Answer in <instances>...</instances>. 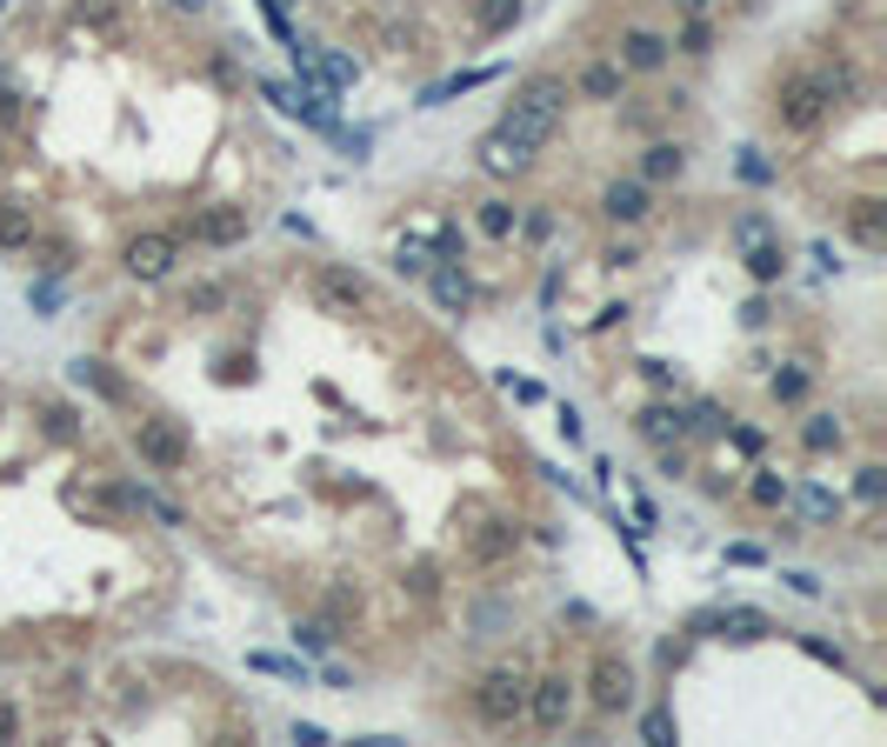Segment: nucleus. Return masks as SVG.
Wrapping results in <instances>:
<instances>
[{"label":"nucleus","mask_w":887,"mask_h":747,"mask_svg":"<svg viewBox=\"0 0 887 747\" xmlns=\"http://www.w3.org/2000/svg\"><path fill=\"white\" fill-rule=\"evenodd\" d=\"M508 107H534V114L560 121V107H568V80H560V73H534V80H521V88H514Z\"/></svg>","instance_id":"obj_9"},{"label":"nucleus","mask_w":887,"mask_h":747,"mask_svg":"<svg viewBox=\"0 0 887 747\" xmlns=\"http://www.w3.org/2000/svg\"><path fill=\"white\" fill-rule=\"evenodd\" d=\"M474 714L488 721V727H514L527 721V675L521 668H488L474 688Z\"/></svg>","instance_id":"obj_1"},{"label":"nucleus","mask_w":887,"mask_h":747,"mask_svg":"<svg viewBox=\"0 0 887 747\" xmlns=\"http://www.w3.org/2000/svg\"><path fill=\"white\" fill-rule=\"evenodd\" d=\"M341 147H348V154H354V160H361V154H367V147H374V134H367V127H354V134H341Z\"/></svg>","instance_id":"obj_49"},{"label":"nucleus","mask_w":887,"mask_h":747,"mask_svg":"<svg viewBox=\"0 0 887 747\" xmlns=\"http://www.w3.org/2000/svg\"><path fill=\"white\" fill-rule=\"evenodd\" d=\"M880 487H887L880 467H861V501H880Z\"/></svg>","instance_id":"obj_48"},{"label":"nucleus","mask_w":887,"mask_h":747,"mask_svg":"<svg viewBox=\"0 0 887 747\" xmlns=\"http://www.w3.org/2000/svg\"><path fill=\"white\" fill-rule=\"evenodd\" d=\"M514 21H521V0H480V14H474L480 34H508Z\"/></svg>","instance_id":"obj_26"},{"label":"nucleus","mask_w":887,"mask_h":747,"mask_svg":"<svg viewBox=\"0 0 887 747\" xmlns=\"http://www.w3.org/2000/svg\"><path fill=\"white\" fill-rule=\"evenodd\" d=\"M480 80H494V67H474V73H454V80H441V88H428V94H421V107H441V101H454V94L480 88Z\"/></svg>","instance_id":"obj_28"},{"label":"nucleus","mask_w":887,"mask_h":747,"mask_svg":"<svg viewBox=\"0 0 887 747\" xmlns=\"http://www.w3.org/2000/svg\"><path fill=\"white\" fill-rule=\"evenodd\" d=\"M428 268H434V254H428L421 240H400L394 247V274H428Z\"/></svg>","instance_id":"obj_31"},{"label":"nucleus","mask_w":887,"mask_h":747,"mask_svg":"<svg viewBox=\"0 0 887 747\" xmlns=\"http://www.w3.org/2000/svg\"><path fill=\"white\" fill-rule=\"evenodd\" d=\"M767 234H774L767 214H741V220H735V240H741V247H754V240H767Z\"/></svg>","instance_id":"obj_38"},{"label":"nucleus","mask_w":887,"mask_h":747,"mask_svg":"<svg viewBox=\"0 0 887 747\" xmlns=\"http://www.w3.org/2000/svg\"><path fill=\"white\" fill-rule=\"evenodd\" d=\"M134 454L160 474H181L187 467V434L174 421H134Z\"/></svg>","instance_id":"obj_4"},{"label":"nucleus","mask_w":887,"mask_h":747,"mask_svg":"<svg viewBox=\"0 0 887 747\" xmlns=\"http://www.w3.org/2000/svg\"><path fill=\"white\" fill-rule=\"evenodd\" d=\"M0 8H8V0H0Z\"/></svg>","instance_id":"obj_55"},{"label":"nucleus","mask_w":887,"mask_h":747,"mask_svg":"<svg viewBox=\"0 0 887 747\" xmlns=\"http://www.w3.org/2000/svg\"><path fill=\"white\" fill-rule=\"evenodd\" d=\"M27 121V107H21V94L8 88V73H0V127H21Z\"/></svg>","instance_id":"obj_40"},{"label":"nucleus","mask_w":887,"mask_h":747,"mask_svg":"<svg viewBox=\"0 0 887 747\" xmlns=\"http://www.w3.org/2000/svg\"><path fill=\"white\" fill-rule=\"evenodd\" d=\"M474 220H480V234H488V240H514V220H521V214H514L508 201H480Z\"/></svg>","instance_id":"obj_27"},{"label":"nucleus","mask_w":887,"mask_h":747,"mask_svg":"<svg viewBox=\"0 0 887 747\" xmlns=\"http://www.w3.org/2000/svg\"><path fill=\"white\" fill-rule=\"evenodd\" d=\"M800 394H808V374H800V367L774 374V400H800Z\"/></svg>","instance_id":"obj_42"},{"label":"nucleus","mask_w":887,"mask_h":747,"mask_svg":"<svg viewBox=\"0 0 887 747\" xmlns=\"http://www.w3.org/2000/svg\"><path fill=\"white\" fill-rule=\"evenodd\" d=\"M374 301V287H367V274H354V268H314V307L320 314H354V307H367Z\"/></svg>","instance_id":"obj_3"},{"label":"nucleus","mask_w":887,"mask_h":747,"mask_svg":"<svg viewBox=\"0 0 887 747\" xmlns=\"http://www.w3.org/2000/svg\"><path fill=\"white\" fill-rule=\"evenodd\" d=\"M735 448L741 454H761V428H735Z\"/></svg>","instance_id":"obj_51"},{"label":"nucleus","mask_w":887,"mask_h":747,"mask_svg":"<svg viewBox=\"0 0 887 747\" xmlns=\"http://www.w3.org/2000/svg\"><path fill=\"white\" fill-rule=\"evenodd\" d=\"M14 734H21V708L0 701V740H14Z\"/></svg>","instance_id":"obj_50"},{"label":"nucleus","mask_w":887,"mask_h":747,"mask_svg":"<svg viewBox=\"0 0 887 747\" xmlns=\"http://www.w3.org/2000/svg\"><path fill=\"white\" fill-rule=\"evenodd\" d=\"M67 374H73V387H88V394H101V400H114V407H127V387H121V381H114V374H107L101 361H88V354H80V361H73Z\"/></svg>","instance_id":"obj_16"},{"label":"nucleus","mask_w":887,"mask_h":747,"mask_svg":"<svg viewBox=\"0 0 887 747\" xmlns=\"http://www.w3.org/2000/svg\"><path fill=\"white\" fill-rule=\"evenodd\" d=\"M748 274H754V281H781V240H774V234L748 247Z\"/></svg>","instance_id":"obj_29"},{"label":"nucleus","mask_w":887,"mask_h":747,"mask_svg":"<svg viewBox=\"0 0 887 747\" xmlns=\"http://www.w3.org/2000/svg\"><path fill=\"white\" fill-rule=\"evenodd\" d=\"M674 8H687V14H707V8H714V0H674Z\"/></svg>","instance_id":"obj_53"},{"label":"nucleus","mask_w":887,"mask_h":747,"mask_svg":"<svg viewBox=\"0 0 887 747\" xmlns=\"http://www.w3.org/2000/svg\"><path fill=\"white\" fill-rule=\"evenodd\" d=\"M828 107H834V101L821 94V80H815V73H800V80H787V88H781V101H774V121H781L787 134H815Z\"/></svg>","instance_id":"obj_2"},{"label":"nucleus","mask_w":887,"mask_h":747,"mask_svg":"<svg viewBox=\"0 0 887 747\" xmlns=\"http://www.w3.org/2000/svg\"><path fill=\"white\" fill-rule=\"evenodd\" d=\"M601 207H607V220H648V181H607V194H601Z\"/></svg>","instance_id":"obj_13"},{"label":"nucleus","mask_w":887,"mask_h":747,"mask_svg":"<svg viewBox=\"0 0 887 747\" xmlns=\"http://www.w3.org/2000/svg\"><path fill=\"white\" fill-rule=\"evenodd\" d=\"M588 701H594L601 714H627V708H634V668H627V660H614V654H601V660H594Z\"/></svg>","instance_id":"obj_6"},{"label":"nucleus","mask_w":887,"mask_h":747,"mask_svg":"<svg viewBox=\"0 0 887 747\" xmlns=\"http://www.w3.org/2000/svg\"><path fill=\"white\" fill-rule=\"evenodd\" d=\"M800 647H808L815 660H828V668H848V654H841L834 641H821V634H800Z\"/></svg>","instance_id":"obj_41"},{"label":"nucleus","mask_w":887,"mask_h":747,"mask_svg":"<svg viewBox=\"0 0 887 747\" xmlns=\"http://www.w3.org/2000/svg\"><path fill=\"white\" fill-rule=\"evenodd\" d=\"M428 287H434V301H441L447 314H467V307H474V281L460 274V261H434V268H428Z\"/></svg>","instance_id":"obj_11"},{"label":"nucleus","mask_w":887,"mask_h":747,"mask_svg":"<svg viewBox=\"0 0 887 747\" xmlns=\"http://www.w3.org/2000/svg\"><path fill=\"white\" fill-rule=\"evenodd\" d=\"M294 740H300V747H328V727H314V721H294Z\"/></svg>","instance_id":"obj_47"},{"label":"nucleus","mask_w":887,"mask_h":747,"mask_svg":"<svg viewBox=\"0 0 887 747\" xmlns=\"http://www.w3.org/2000/svg\"><path fill=\"white\" fill-rule=\"evenodd\" d=\"M527 721L547 727V734H560V727L575 721V681H568V675H541V681H527Z\"/></svg>","instance_id":"obj_5"},{"label":"nucleus","mask_w":887,"mask_h":747,"mask_svg":"<svg viewBox=\"0 0 887 747\" xmlns=\"http://www.w3.org/2000/svg\"><path fill=\"white\" fill-rule=\"evenodd\" d=\"M854 240L861 247H880L887 227H880V201H854Z\"/></svg>","instance_id":"obj_30"},{"label":"nucleus","mask_w":887,"mask_h":747,"mask_svg":"<svg viewBox=\"0 0 887 747\" xmlns=\"http://www.w3.org/2000/svg\"><path fill=\"white\" fill-rule=\"evenodd\" d=\"M501 134H508V140H514L527 160H534V154L554 140V121H547V114H534V107H508V114H501Z\"/></svg>","instance_id":"obj_10"},{"label":"nucleus","mask_w":887,"mask_h":747,"mask_svg":"<svg viewBox=\"0 0 887 747\" xmlns=\"http://www.w3.org/2000/svg\"><path fill=\"white\" fill-rule=\"evenodd\" d=\"M0 247H34V207L0 201Z\"/></svg>","instance_id":"obj_21"},{"label":"nucleus","mask_w":887,"mask_h":747,"mask_svg":"<svg viewBox=\"0 0 887 747\" xmlns=\"http://www.w3.org/2000/svg\"><path fill=\"white\" fill-rule=\"evenodd\" d=\"M27 301H34V307H41V314H47V307H54V301H60V287H54V274H47V281H34V287H27Z\"/></svg>","instance_id":"obj_45"},{"label":"nucleus","mask_w":887,"mask_h":747,"mask_svg":"<svg viewBox=\"0 0 887 747\" xmlns=\"http://www.w3.org/2000/svg\"><path fill=\"white\" fill-rule=\"evenodd\" d=\"M841 501H834V494L828 487H800V514H808V521H828Z\"/></svg>","instance_id":"obj_34"},{"label":"nucleus","mask_w":887,"mask_h":747,"mask_svg":"<svg viewBox=\"0 0 887 747\" xmlns=\"http://www.w3.org/2000/svg\"><path fill=\"white\" fill-rule=\"evenodd\" d=\"M640 734H648L655 747H668V740H674V721H668V708H655L648 721H640Z\"/></svg>","instance_id":"obj_43"},{"label":"nucleus","mask_w":887,"mask_h":747,"mask_svg":"<svg viewBox=\"0 0 887 747\" xmlns=\"http://www.w3.org/2000/svg\"><path fill=\"white\" fill-rule=\"evenodd\" d=\"M514 541H521V528L488 521V528H480V534L467 541V561H480V567H488V561H501V554H514Z\"/></svg>","instance_id":"obj_15"},{"label":"nucleus","mask_w":887,"mask_h":747,"mask_svg":"<svg viewBox=\"0 0 887 747\" xmlns=\"http://www.w3.org/2000/svg\"><path fill=\"white\" fill-rule=\"evenodd\" d=\"M73 21L94 34H121V0H73Z\"/></svg>","instance_id":"obj_22"},{"label":"nucleus","mask_w":887,"mask_h":747,"mask_svg":"<svg viewBox=\"0 0 887 747\" xmlns=\"http://www.w3.org/2000/svg\"><path fill=\"white\" fill-rule=\"evenodd\" d=\"M0 168H8V147H0Z\"/></svg>","instance_id":"obj_54"},{"label":"nucleus","mask_w":887,"mask_h":747,"mask_svg":"<svg viewBox=\"0 0 887 747\" xmlns=\"http://www.w3.org/2000/svg\"><path fill=\"white\" fill-rule=\"evenodd\" d=\"M748 494H754V508H787V501H794V480H787V474H754Z\"/></svg>","instance_id":"obj_25"},{"label":"nucleus","mask_w":887,"mask_h":747,"mask_svg":"<svg viewBox=\"0 0 887 747\" xmlns=\"http://www.w3.org/2000/svg\"><path fill=\"white\" fill-rule=\"evenodd\" d=\"M714 627H720V634H735V641H761V634H774V621H767L761 608H714Z\"/></svg>","instance_id":"obj_17"},{"label":"nucleus","mask_w":887,"mask_h":747,"mask_svg":"<svg viewBox=\"0 0 887 747\" xmlns=\"http://www.w3.org/2000/svg\"><path fill=\"white\" fill-rule=\"evenodd\" d=\"M720 428H728V414H720L714 400H701V407L687 414V434H720Z\"/></svg>","instance_id":"obj_35"},{"label":"nucleus","mask_w":887,"mask_h":747,"mask_svg":"<svg viewBox=\"0 0 887 747\" xmlns=\"http://www.w3.org/2000/svg\"><path fill=\"white\" fill-rule=\"evenodd\" d=\"M41 268H47V274L60 281V274L73 268V247H67V240H47V247H41Z\"/></svg>","instance_id":"obj_39"},{"label":"nucleus","mask_w":887,"mask_h":747,"mask_svg":"<svg viewBox=\"0 0 887 747\" xmlns=\"http://www.w3.org/2000/svg\"><path fill=\"white\" fill-rule=\"evenodd\" d=\"M640 434H648L655 448H668V441H681L687 434V407H640V421H634Z\"/></svg>","instance_id":"obj_14"},{"label":"nucleus","mask_w":887,"mask_h":747,"mask_svg":"<svg viewBox=\"0 0 887 747\" xmlns=\"http://www.w3.org/2000/svg\"><path fill=\"white\" fill-rule=\"evenodd\" d=\"M674 47H681V54H707V47H714V27H707V21L694 14V21L681 27V41H674Z\"/></svg>","instance_id":"obj_36"},{"label":"nucleus","mask_w":887,"mask_h":747,"mask_svg":"<svg viewBox=\"0 0 887 747\" xmlns=\"http://www.w3.org/2000/svg\"><path fill=\"white\" fill-rule=\"evenodd\" d=\"M248 207H207V214H194L181 234L187 240H201V247H234V240H248Z\"/></svg>","instance_id":"obj_7"},{"label":"nucleus","mask_w":887,"mask_h":747,"mask_svg":"<svg viewBox=\"0 0 887 747\" xmlns=\"http://www.w3.org/2000/svg\"><path fill=\"white\" fill-rule=\"evenodd\" d=\"M640 174H648V181H681V174H687V154H681L674 140H655L648 160H640Z\"/></svg>","instance_id":"obj_19"},{"label":"nucleus","mask_w":887,"mask_h":747,"mask_svg":"<svg viewBox=\"0 0 887 747\" xmlns=\"http://www.w3.org/2000/svg\"><path fill=\"white\" fill-rule=\"evenodd\" d=\"M334 634H341V627H334L328 614H314V621H294V647H300V654H328V647H334Z\"/></svg>","instance_id":"obj_24"},{"label":"nucleus","mask_w":887,"mask_h":747,"mask_svg":"<svg viewBox=\"0 0 887 747\" xmlns=\"http://www.w3.org/2000/svg\"><path fill=\"white\" fill-rule=\"evenodd\" d=\"M661 474H687V454L681 448H661Z\"/></svg>","instance_id":"obj_52"},{"label":"nucleus","mask_w":887,"mask_h":747,"mask_svg":"<svg viewBox=\"0 0 887 747\" xmlns=\"http://www.w3.org/2000/svg\"><path fill=\"white\" fill-rule=\"evenodd\" d=\"M621 73H627V67H614V60H594V67L581 73V94H588V101H614V94H621Z\"/></svg>","instance_id":"obj_23"},{"label":"nucleus","mask_w":887,"mask_h":747,"mask_svg":"<svg viewBox=\"0 0 887 747\" xmlns=\"http://www.w3.org/2000/svg\"><path fill=\"white\" fill-rule=\"evenodd\" d=\"M480 168H488V174H521V168H527V154H521V147H514V140L494 127L488 140H480Z\"/></svg>","instance_id":"obj_18"},{"label":"nucleus","mask_w":887,"mask_h":747,"mask_svg":"<svg viewBox=\"0 0 887 747\" xmlns=\"http://www.w3.org/2000/svg\"><path fill=\"white\" fill-rule=\"evenodd\" d=\"M848 441V428L834 421V414H808V428H800V448H808V454H834Z\"/></svg>","instance_id":"obj_20"},{"label":"nucleus","mask_w":887,"mask_h":747,"mask_svg":"<svg viewBox=\"0 0 887 747\" xmlns=\"http://www.w3.org/2000/svg\"><path fill=\"white\" fill-rule=\"evenodd\" d=\"M261 675H281V681H300L307 688V660H287V654H254Z\"/></svg>","instance_id":"obj_33"},{"label":"nucleus","mask_w":887,"mask_h":747,"mask_svg":"<svg viewBox=\"0 0 887 747\" xmlns=\"http://www.w3.org/2000/svg\"><path fill=\"white\" fill-rule=\"evenodd\" d=\"M741 174H748V181H774V168H767V160H761V154H754V147H748V154H741Z\"/></svg>","instance_id":"obj_46"},{"label":"nucleus","mask_w":887,"mask_h":747,"mask_svg":"<svg viewBox=\"0 0 887 747\" xmlns=\"http://www.w3.org/2000/svg\"><path fill=\"white\" fill-rule=\"evenodd\" d=\"M174 268V234H134L127 240V274L134 281H160Z\"/></svg>","instance_id":"obj_8"},{"label":"nucleus","mask_w":887,"mask_h":747,"mask_svg":"<svg viewBox=\"0 0 887 747\" xmlns=\"http://www.w3.org/2000/svg\"><path fill=\"white\" fill-rule=\"evenodd\" d=\"M661 60H668V41H661V34H648V27H627V34H621V67L655 73Z\"/></svg>","instance_id":"obj_12"},{"label":"nucleus","mask_w":887,"mask_h":747,"mask_svg":"<svg viewBox=\"0 0 887 747\" xmlns=\"http://www.w3.org/2000/svg\"><path fill=\"white\" fill-rule=\"evenodd\" d=\"M514 234H527V240H547V234H554V214H541V207H534L527 220H514Z\"/></svg>","instance_id":"obj_44"},{"label":"nucleus","mask_w":887,"mask_h":747,"mask_svg":"<svg viewBox=\"0 0 887 747\" xmlns=\"http://www.w3.org/2000/svg\"><path fill=\"white\" fill-rule=\"evenodd\" d=\"M41 414H47V434H54V441H73V434H80V421H73L67 400H41Z\"/></svg>","instance_id":"obj_32"},{"label":"nucleus","mask_w":887,"mask_h":747,"mask_svg":"<svg viewBox=\"0 0 887 747\" xmlns=\"http://www.w3.org/2000/svg\"><path fill=\"white\" fill-rule=\"evenodd\" d=\"M428 254H434V261H460V227H454V220H447V227H434Z\"/></svg>","instance_id":"obj_37"}]
</instances>
